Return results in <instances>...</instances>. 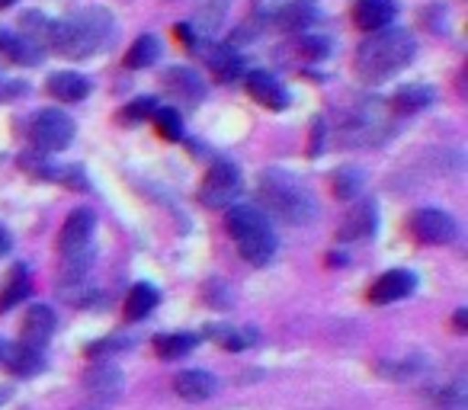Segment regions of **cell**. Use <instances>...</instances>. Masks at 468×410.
I'll use <instances>...</instances> for the list:
<instances>
[{
  "label": "cell",
  "instance_id": "obj_15",
  "mask_svg": "<svg viewBox=\"0 0 468 410\" xmlns=\"http://www.w3.org/2000/svg\"><path fill=\"white\" fill-rule=\"evenodd\" d=\"M84 382H87V391H90V394L97 397L100 407H103V404H110L112 397L119 394V388H122V372H119L116 365L103 363V365H97V369L87 372Z\"/></svg>",
  "mask_w": 468,
  "mask_h": 410
},
{
  "label": "cell",
  "instance_id": "obj_4",
  "mask_svg": "<svg viewBox=\"0 0 468 410\" xmlns=\"http://www.w3.org/2000/svg\"><path fill=\"white\" fill-rule=\"evenodd\" d=\"M225 228L228 235L234 237L238 250L248 263L254 267H267L276 254V235H273V225H270L267 212L261 205H228L225 212Z\"/></svg>",
  "mask_w": 468,
  "mask_h": 410
},
{
  "label": "cell",
  "instance_id": "obj_26",
  "mask_svg": "<svg viewBox=\"0 0 468 410\" xmlns=\"http://www.w3.org/2000/svg\"><path fill=\"white\" fill-rule=\"evenodd\" d=\"M161 58V42L154 36H142V39L132 42V48L125 52V68H151Z\"/></svg>",
  "mask_w": 468,
  "mask_h": 410
},
{
  "label": "cell",
  "instance_id": "obj_30",
  "mask_svg": "<svg viewBox=\"0 0 468 410\" xmlns=\"http://www.w3.org/2000/svg\"><path fill=\"white\" fill-rule=\"evenodd\" d=\"M295 52L308 61H321L331 55V42H327L324 36H302V39L295 42Z\"/></svg>",
  "mask_w": 468,
  "mask_h": 410
},
{
  "label": "cell",
  "instance_id": "obj_21",
  "mask_svg": "<svg viewBox=\"0 0 468 410\" xmlns=\"http://www.w3.org/2000/svg\"><path fill=\"white\" fill-rule=\"evenodd\" d=\"M433 87L427 84H408L401 87V90H395V97H391V110L401 112V116H410V112H423L430 103H433Z\"/></svg>",
  "mask_w": 468,
  "mask_h": 410
},
{
  "label": "cell",
  "instance_id": "obj_28",
  "mask_svg": "<svg viewBox=\"0 0 468 410\" xmlns=\"http://www.w3.org/2000/svg\"><path fill=\"white\" fill-rule=\"evenodd\" d=\"M208 337L215 340L218 346H225V350H231V352H238V350H248L250 343H254V331H238V327H221V324H215V327H208Z\"/></svg>",
  "mask_w": 468,
  "mask_h": 410
},
{
  "label": "cell",
  "instance_id": "obj_11",
  "mask_svg": "<svg viewBox=\"0 0 468 410\" xmlns=\"http://www.w3.org/2000/svg\"><path fill=\"white\" fill-rule=\"evenodd\" d=\"M52 331H55V311L48 305H33L23 318V343L33 346V350L42 352V346L52 340Z\"/></svg>",
  "mask_w": 468,
  "mask_h": 410
},
{
  "label": "cell",
  "instance_id": "obj_37",
  "mask_svg": "<svg viewBox=\"0 0 468 410\" xmlns=\"http://www.w3.org/2000/svg\"><path fill=\"white\" fill-rule=\"evenodd\" d=\"M14 4H16V0H0V10H4V7H14Z\"/></svg>",
  "mask_w": 468,
  "mask_h": 410
},
{
  "label": "cell",
  "instance_id": "obj_7",
  "mask_svg": "<svg viewBox=\"0 0 468 410\" xmlns=\"http://www.w3.org/2000/svg\"><path fill=\"white\" fill-rule=\"evenodd\" d=\"M408 228H410V237H414V241L430 244V247L455 241V235H459V225H455V218L449 216V212H440V209L414 212V216H410V222H408Z\"/></svg>",
  "mask_w": 468,
  "mask_h": 410
},
{
  "label": "cell",
  "instance_id": "obj_9",
  "mask_svg": "<svg viewBox=\"0 0 468 410\" xmlns=\"http://www.w3.org/2000/svg\"><path fill=\"white\" fill-rule=\"evenodd\" d=\"M417 289V276L408 273V269H391V273H382L369 289V301L372 305H391V301L408 299Z\"/></svg>",
  "mask_w": 468,
  "mask_h": 410
},
{
  "label": "cell",
  "instance_id": "obj_10",
  "mask_svg": "<svg viewBox=\"0 0 468 410\" xmlns=\"http://www.w3.org/2000/svg\"><path fill=\"white\" fill-rule=\"evenodd\" d=\"M395 16H398L395 0H356V4H353V23H356L363 33L388 29Z\"/></svg>",
  "mask_w": 468,
  "mask_h": 410
},
{
  "label": "cell",
  "instance_id": "obj_38",
  "mask_svg": "<svg viewBox=\"0 0 468 410\" xmlns=\"http://www.w3.org/2000/svg\"><path fill=\"white\" fill-rule=\"evenodd\" d=\"M0 352H4V346H0Z\"/></svg>",
  "mask_w": 468,
  "mask_h": 410
},
{
  "label": "cell",
  "instance_id": "obj_6",
  "mask_svg": "<svg viewBox=\"0 0 468 410\" xmlns=\"http://www.w3.org/2000/svg\"><path fill=\"white\" fill-rule=\"evenodd\" d=\"M29 138H33L36 148L46 151V154L65 151L68 144L74 142V119L61 110H42L39 116L33 119Z\"/></svg>",
  "mask_w": 468,
  "mask_h": 410
},
{
  "label": "cell",
  "instance_id": "obj_18",
  "mask_svg": "<svg viewBox=\"0 0 468 410\" xmlns=\"http://www.w3.org/2000/svg\"><path fill=\"white\" fill-rule=\"evenodd\" d=\"M164 87L180 103H199L202 93H206V84L196 78V71H186V68H170L167 78H164Z\"/></svg>",
  "mask_w": 468,
  "mask_h": 410
},
{
  "label": "cell",
  "instance_id": "obj_23",
  "mask_svg": "<svg viewBox=\"0 0 468 410\" xmlns=\"http://www.w3.org/2000/svg\"><path fill=\"white\" fill-rule=\"evenodd\" d=\"M29 289H33V279H29L27 267H14V273L7 276V286L0 292V314L10 311L14 305L29 299Z\"/></svg>",
  "mask_w": 468,
  "mask_h": 410
},
{
  "label": "cell",
  "instance_id": "obj_8",
  "mask_svg": "<svg viewBox=\"0 0 468 410\" xmlns=\"http://www.w3.org/2000/svg\"><path fill=\"white\" fill-rule=\"evenodd\" d=\"M93 228H97V216H93L90 209H74L71 216L65 218V225H61V235H58V250L61 257H78L87 250V244H90L93 237Z\"/></svg>",
  "mask_w": 468,
  "mask_h": 410
},
{
  "label": "cell",
  "instance_id": "obj_17",
  "mask_svg": "<svg viewBox=\"0 0 468 410\" xmlns=\"http://www.w3.org/2000/svg\"><path fill=\"white\" fill-rule=\"evenodd\" d=\"M0 55H7L14 65H23V68L39 65L42 61L39 46H36L29 36H16V33H10V29H0Z\"/></svg>",
  "mask_w": 468,
  "mask_h": 410
},
{
  "label": "cell",
  "instance_id": "obj_3",
  "mask_svg": "<svg viewBox=\"0 0 468 410\" xmlns=\"http://www.w3.org/2000/svg\"><path fill=\"white\" fill-rule=\"evenodd\" d=\"M257 193H261L263 205L286 225H312L318 218L314 195L308 193V186L299 176L286 173V170H267V173H261Z\"/></svg>",
  "mask_w": 468,
  "mask_h": 410
},
{
  "label": "cell",
  "instance_id": "obj_22",
  "mask_svg": "<svg viewBox=\"0 0 468 410\" xmlns=\"http://www.w3.org/2000/svg\"><path fill=\"white\" fill-rule=\"evenodd\" d=\"M314 20H318L314 0H286L280 16H276V23H280L282 29H292V33H299V29H305V26H314Z\"/></svg>",
  "mask_w": 468,
  "mask_h": 410
},
{
  "label": "cell",
  "instance_id": "obj_13",
  "mask_svg": "<svg viewBox=\"0 0 468 410\" xmlns=\"http://www.w3.org/2000/svg\"><path fill=\"white\" fill-rule=\"evenodd\" d=\"M248 93L257 100V103L267 106V110H273V112H280V110H286V106H289L286 87H282L280 80H276L273 74H267V71L250 74V78H248Z\"/></svg>",
  "mask_w": 468,
  "mask_h": 410
},
{
  "label": "cell",
  "instance_id": "obj_27",
  "mask_svg": "<svg viewBox=\"0 0 468 410\" xmlns=\"http://www.w3.org/2000/svg\"><path fill=\"white\" fill-rule=\"evenodd\" d=\"M196 343H199L196 333H164V337L154 340V352L161 359H180V356H186Z\"/></svg>",
  "mask_w": 468,
  "mask_h": 410
},
{
  "label": "cell",
  "instance_id": "obj_16",
  "mask_svg": "<svg viewBox=\"0 0 468 410\" xmlns=\"http://www.w3.org/2000/svg\"><path fill=\"white\" fill-rule=\"evenodd\" d=\"M46 90H48V97L58 100V103H78V100H84L87 93H90V80H87L84 74L58 71L48 78Z\"/></svg>",
  "mask_w": 468,
  "mask_h": 410
},
{
  "label": "cell",
  "instance_id": "obj_36",
  "mask_svg": "<svg viewBox=\"0 0 468 410\" xmlns=\"http://www.w3.org/2000/svg\"><path fill=\"white\" fill-rule=\"evenodd\" d=\"M7 250H10V237H7V231L0 228V257L7 254Z\"/></svg>",
  "mask_w": 468,
  "mask_h": 410
},
{
  "label": "cell",
  "instance_id": "obj_12",
  "mask_svg": "<svg viewBox=\"0 0 468 410\" xmlns=\"http://www.w3.org/2000/svg\"><path fill=\"white\" fill-rule=\"evenodd\" d=\"M376 202H356L350 212H346V218L340 222V241H363V237H372L376 235Z\"/></svg>",
  "mask_w": 468,
  "mask_h": 410
},
{
  "label": "cell",
  "instance_id": "obj_24",
  "mask_svg": "<svg viewBox=\"0 0 468 410\" xmlns=\"http://www.w3.org/2000/svg\"><path fill=\"white\" fill-rule=\"evenodd\" d=\"M154 308H157V289L148 286V282H138L129 292V299H125V318L142 321V318H148Z\"/></svg>",
  "mask_w": 468,
  "mask_h": 410
},
{
  "label": "cell",
  "instance_id": "obj_34",
  "mask_svg": "<svg viewBox=\"0 0 468 410\" xmlns=\"http://www.w3.org/2000/svg\"><path fill=\"white\" fill-rule=\"evenodd\" d=\"M20 93H27V87H23V84H14V87H4V84H0V100L20 97Z\"/></svg>",
  "mask_w": 468,
  "mask_h": 410
},
{
  "label": "cell",
  "instance_id": "obj_20",
  "mask_svg": "<svg viewBox=\"0 0 468 410\" xmlns=\"http://www.w3.org/2000/svg\"><path fill=\"white\" fill-rule=\"evenodd\" d=\"M244 61L241 55L234 52L231 46H212L208 48V71H212L215 80H221V84H231L238 74H241Z\"/></svg>",
  "mask_w": 468,
  "mask_h": 410
},
{
  "label": "cell",
  "instance_id": "obj_1",
  "mask_svg": "<svg viewBox=\"0 0 468 410\" xmlns=\"http://www.w3.org/2000/svg\"><path fill=\"white\" fill-rule=\"evenodd\" d=\"M414 55H417V42L410 33H404V29H378V33H372L356 48L353 71L366 84H382L391 74L404 71L414 61Z\"/></svg>",
  "mask_w": 468,
  "mask_h": 410
},
{
  "label": "cell",
  "instance_id": "obj_2",
  "mask_svg": "<svg viewBox=\"0 0 468 410\" xmlns=\"http://www.w3.org/2000/svg\"><path fill=\"white\" fill-rule=\"evenodd\" d=\"M48 46L55 48L65 58H90L100 48H106L116 36L112 26V16L106 10H84V14H74L68 20L48 23Z\"/></svg>",
  "mask_w": 468,
  "mask_h": 410
},
{
  "label": "cell",
  "instance_id": "obj_35",
  "mask_svg": "<svg viewBox=\"0 0 468 410\" xmlns=\"http://www.w3.org/2000/svg\"><path fill=\"white\" fill-rule=\"evenodd\" d=\"M465 327H468V311L465 308H459V314H455V331L465 333Z\"/></svg>",
  "mask_w": 468,
  "mask_h": 410
},
{
  "label": "cell",
  "instance_id": "obj_14",
  "mask_svg": "<svg viewBox=\"0 0 468 410\" xmlns=\"http://www.w3.org/2000/svg\"><path fill=\"white\" fill-rule=\"evenodd\" d=\"M215 375L212 372H202V369H189V372H180V375L174 378V391L183 397V401H208V397L215 394Z\"/></svg>",
  "mask_w": 468,
  "mask_h": 410
},
{
  "label": "cell",
  "instance_id": "obj_19",
  "mask_svg": "<svg viewBox=\"0 0 468 410\" xmlns=\"http://www.w3.org/2000/svg\"><path fill=\"white\" fill-rule=\"evenodd\" d=\"M0 359H4V365H7L14 375H36V372H42V352L33 350V346L27 343H14V346H4V352H0Z\"/></svg>",
  "mask_w": 468,
  "mask_h": 410
},
{
  "label": "cell",
  "instance_id": "obj_32",
  "mask_svg": "<svg viewBox=\"0 0 468 410\" xmlns=\"http://www.w3.org/2000/svg\"><path fill=\"white\" fill-rule=\"evenodd\" d=\"M129 346V340H100V343H90L87 346V356L100 359V356H112V352L125 350Z\"/></svg>",
  "mask_w": 468,
  "mask_h": 410
},
{
  "label": "cell",
  "instance_id": "obj_5",
  "mask_svg": "<svg viewBox=\"0 0 468 410\" xmlns=\"http://www.w3.org/2000/svg\"><path fill=\"white\" fill-rule=\"evenodd\" d=\"M241 189V170L231 161H215L208 167L206 180L199 189V202L206 209H221V205H234V195Z\"/></svg>",
  "mask_w": 468,
  "mask_h": 410
},
{
  "label": "cell",
  "instance_id": "obj_29",
  "mask_svg": "<svg viewBox=\"0 0 468 410\" xmlns=\"http://www.w3.org/2000/svg\"><path fill=\"white\" fill-rule=\"evenodd\" d=\"M151 119H154V129L161 138H167V142H180L183 138V122L176 110H157Z\"/></svg>",
  "mask_w": 468,
  "mask_h": 410
},
{
  "label": "cell",
  "instance_id": "obj_31",
  "mask_svg": "<svg viewBox=\"0 0 468 410\" xmlns=\"http://www.w3.org/2000/svg\"><path fill=\"white\" fill-rule=\"evenodd\" d=\"M154 112H157V100L138 97V100H132L122 112H119V119H122V122H142V119H151Z\"/></svg>",
  "mask_w": 468,
  "mask_h": 410
},
{
  "label": "cell",
  "instance_id": "obj_25",
  "mask_svg": "<svg viewBox=\"0 0 468 410\" xmlns=\"http://www.w3.org/2000/svg\"><path fill=\"white\" fill-rule=\"evenodd\" d=\"M363 183H366V173L359 167H340V170H334V176H331L334 195L344 202L356 199V195L363 193Z\"/></svg>",
  "mask_w": 468,
  "mask_h": 410
},
{
  "label": "cell",
  "instance_id": "obj_33",
  "mask_svg": "<svg viewBox=\"0 0 468 410\" xmlns=\"http://www.w3.org/2000/svg\"><path fill=\"white\" fill-rule=\"evenodd\" d=\"M176 39H180V42H186V46H193V42H196L193 26H189V23H180V26H176Z\"/></svg>",
  "mask_w": 468,
  "mask_h": 410
}]
</instances>
